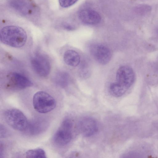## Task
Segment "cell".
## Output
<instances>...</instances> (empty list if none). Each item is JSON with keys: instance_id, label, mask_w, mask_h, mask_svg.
<instances>
[{"instance_id": "obj_7", "label": "cell", "mask_w": 158, "mask_h": 158, "mask_svg": "<svg viewBox=\"0 0 158 158\" xmlns=\"http://www.w3.org/2000/svg\"><path fill=\"white\" fill-rule=\"evenodd\" d=\"M135 78L134 72L133 69L129 66H121L117 71L116 82L127 91L133 84Z\"/></svg>"}, {"instance_id": "obj_4", "label": "cell", "mask_w": 158, "mask_h": 158, "mask_svg": "<svg viewBox=\"0 0 158 158\" xmlns=\"http://www.w3.org/2000/svg\"><path fill=\"white\" fill-rule=\"evenodd\" d=\"M4 117L6 122L15 130L21 131L26 130L29 121L19 110L15 108L7 109L4 113Z\"/></svg>"}, {"instance_id": "obj_11", "label": "cell", "mask_w": 158, "mask_h": 158, "mask_svg": "<svg viewBox=\"0 0 158 158\" xmlns=\"http://www.w3.org/2000/svg\"><path fill=\"white\" fill-rule=\"evenodd\" d=\"M47 126V122L45 119L36 118L28 122L27 127L25 131L29 135H36L44 131Z\"/></svg>"}, {"instance_id": "obj_16", "label": "cell", "mask_w": 158, "mask_h": 158, "mask_svg": "<svg viewBox=\"0 0 158 158\" xmlns=\"http://www.w3.org/2000/svg\"><path fill=\"white\" fill-rule=\"evenodd\" d=\"M80 76L82 78H87L90 75V69L88 64L84 63L81 64L80 69Z\"/></svg>"}, {"instance_id": "obj_18", "label": "cell", "mask_w": 158, "mask_h": 158, "mask_svg": "<svg viewBox=\"0 0 158 158\" xmlns=\"http://www.w3.org/2000/svg\"><path fill=\"white\" fill-rule=\"evenodd\" d=\"M5 127L3 125L0 124V136L1 138L5 137L8 135V132Z\"/></svg>"}, {"instance_id": "obj_3", "label": "cell", "mask_w": 158, "mask_h": 158, "mask_svg": "<svg viewBox=\"0 0 158 158\" xmlns=\"http://www.w3.org/2000/svg\"><path fill=\"white\" fill-rule=\"evenodd\" d=\"M33 105L35 110L39 113L45 114L54 110L56 106V102L54 98L47 92L39 91L33 98Z\"/></svg>"}, {"instance_id": "obj_2", "label": "cell", "mask_w": 158, "mask_h": 158, "mask_svg": "<svg viewBox=\"0 0 158 158\" xmlns=\"http://www.w3.org/2000/svg\"><path fill=\"white\" fill-rule=\"evenodd\" d=\"M73 123L69 118H64L54 134L53 141L56 145L63 147L69 144L73 137Z\"/></svg>"}, {"instance_id": "obj_17", "label": "cell", "mask_w": 158, "mask_h": 158, "mask_svg": "<svg viewBox=\"0 0 158 158\" xmlns=\"http://www.w3.org/2000/svg\"><path fill=\"white\" fill-rule=\"evenodd\" d=\"M60 5L63 8H67L75 3L78 0H58Z\"/></svg>"}, {"instance_id": "obj_9", "label": "cell", "mask_w": 158, "mask_h": 158, "mask_svg": "<svg viewBox=\"0 0 158 158\" xmlns=\"http://www.w3.org/2000/svg\"><path fill=\"white\" fill-rule=\"evenodd\" d=\"M77 129L79 132L85 137H89L94 135L98 131V124L93 118L85 117L79 121Z\"/></svg>"}, {"instance_id": "obj_10", "label": "cell", "mask_w": 158, "mask_h": 158, "mask_svg": "<svg viewBox=\"0 0 158 158\" xmlns=\"http://www.w3.org/2000/svg\"><path fill=\"white\" fill-rule=\"evenodd\" d=\"M79 19L83 23L89 25H95L101 22V18L96 11L86 9L81 10L78 13Z\"/></svg>"}, {"instance_id": "obj_13", "label": "cell", "mask_w": 158, "mask_h": 158, "mask_svg": "<svg viewBox=\"0 0 158 158\" xmlns=\"http://www.w3.org/2000/svg\"><path fill=\"white\" fill-rule=\"evenodd\" d=\"M110 94L115 97H119L124 95L127 91L117 82L111 83L109 87Z\"/></svg>"}, {"instance_id": "obj_8", "label": "cell", "mask_w": 158, "mask_h": 158, "mask_svg": "<svg viewBox=\"0 0 158 158\" xmlns=\"http://www.w3.org/2000/svg\"><path fill=\"white\" fill-rule=\"evenodd\" d=\"M90 52L94 58L101 64L105 65L110 61L112 54L110 49L104 45L94 44L90 48Z\"/></svg>"}, {"instance_id": "obj_19", "label": "cell", "mask_w": 158, "mask_h": 158, "mask_svg": "<svg viewBox=\"0 0 158 158\" xmlns=\"http://www.w3.org/2000/svg\"><path fill=\"white\" fill-rule=\"evenodd\" d=\"M63 27L65 29L69 31L73 30L75 28L73 26L67 24H64Z\"/></svg>"}, {"instance_id": "obj_12", "label": "cell", "mask_w": 158, "mask_h": 158, "mask_svg": "<svg viewBox=\"0 0 158 158\" xmlns=\"http://www.w3.org/2000/svg\"><path fill=\"white\" fill-rule=\"evenodd\" d=\"M63 59L67 64L72 67L77 66L80 61L79 55L77 52L73 50L66 51L64 55Z\"/></svg>"}, {"instance_id": "obj_15", "label": "cell", "mask_w": 158, "mask_h": 158, "mask_svg": "<svg viewBox=\"0 0 158 158\" xmlns=\"http://www.w3.org/2000/svg\"><path fill=\"white\" fill-rule=\"evenodd\" d=\"M27 158H46V155L45 151L41 148H37L28 150L25 153Z\"/></svg>"}, {"instance_id": "obj_6", "label": "cell", "mask_w": 158, "mask_h": 158, "mask_svg": "<svg viewBox=\"0 0 158 158\" xmlns=\"http://www.w3.org/2000/svg\"><path fill=\"white\" fill-rule=\"evenodd\" d=\"M30 62L32 69L39 76L45 77L50 73L51 64L49 59L45 55L36 54L31 58Z\"/></svg>"}, {"instance_id": "obj_1", "label": "cell", "mask_w": 158, "mask_h": 158, "mask_svg": "<svg viewBox=\"0 0 158 158\" xmlns=\"http://www.w3.org/2000/svg\"><path fill=\"white\" fill-rule=\"evenodd\" d=\"M27 35L22 28L9 25L3 27L0 31V40L3 44L15 48H20L24 45Z\"/></svg>"}, {"instance_id": "obj_5", "label": "cell", "mask_w": 158, "mask_h": 158, "mask_svg": "<svg viewBox=\"0 0 158 158\" xmlns=\"http://www.w3.org/2000/svg\"><path fill=\"white\" fill-rule=\"evenodd\" d=\"M6 88L10 90H20L31 87L32 82L28 78L16 72H11L6 75Z\"/></svg>"}, {"instance_id": "obj_14", "label": "cell", "mask_w": 158, "mask_h": 158, "mask_svg": "<svg viewBox=\"0 0 158 158\" xmlns=\"http://www.w3.org/2000/svg\"><path fill=\"white\" fill-rule=\"evenodd\" d=\"M54 81L57 85L62 87H66L69 83V76L65 72H58L55 75Z\"/></svg>"}]
</instances>
